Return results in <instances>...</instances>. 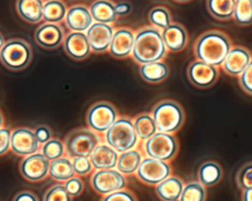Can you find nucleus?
Returning <instances> with one entry per match:
<instances>
[{
	"mask_svg": "<svg viewBox=\"0 0 252 201\" xmlns=\"http://www.w3.org/2000/svg\"><path fill=\"white\" fill-rule=\"evenodd\" d=\"M231 47V39L226 34L219 30H209L197 37L193 53L196 59L220 67Z\"/></svg>",
	"mask_w": 252,
	"mask_h": 201,
	"instance_id": "f257e3e1",
	"label": "nucleus"
},
{
	"mask_svg": "<svg viewBox=\"0 0 252 201\" xmlns=\"http://www.w3.org/2000/svg\"><path fill=\"white\" fill-rule=\"evenodd\" d=\"M166 54L167 49L159 30L152 26H145L135 33V42L131 57L136 63L143 65L161 61Z\"/></svg>",
	"mask_w": 252,
	"mask_h": 201,
	"instance_id": "f03ea898",
	"label": "nucleus"
},
{
	"mask_svg": "<svg viewBox=\"0 0 252 201\" xmlns=\"http://www.w3.org/2000/svg\"><path fill=\"white\" fill-rule=\"evenodd\" d=\"M151 114L158 132L176 133L185 122V111L174 100H161L152 108Z\"/></svg>",
	"mask_w": 252,
	"mask_h": 201,
	"instance_id": "7ed1b4c3",
	"label": "nucleus"
},
{
	"mask_svg": "<svg viewBox=\"0 0 252 201\" xmlns=\"http://www.w3.org/2000/svg\"><path fill=\"white\" fill-rule=\"evenodd\" d=\"M104 141L118 154L135 149L140 140L134 128L133 119L127 115L119 116L104 133Z\"/></svg>",
	"mask_w": 252,
	"mask_h": 201,
	"instance_id": "20e7f679",
	"label": "nucleus"
},
{
	"mask_svg": "<svg viewBox=\"0 0 252 201\" xmlns=\"http://www.w3.org/2000/svg\"><path fill=\"white\" fill-rule=\"evenodd\" d=\"M32 59L31 45L24 39L14 38L4 43L0 50V61L12 71H21L27 68Z\"/></svg>",
	"mask_w": 252,
	"mask_h": 201,
	"instance_id": "39448f33",
	"label": "nucleus"
},
{
	"mask_svg": "<svg viewBox=\"0 0 252 201\" xmlns=\"http://www.w3.org/2000/svg\"><path fill=\"white\" fill-rule=\"evenodd\" d=\"M179 143L174 134L157 132L143 142V152L146 157L170 162L178 154Z\"/></svg>",
	"mask_w": 252,
	"mask_h": 201,
	"instance_id": "423d86ee",
	"label": "nucleus"
},
{
	"mask_svg": "<svg viewBox=\"0 0 252 201\" xmlns=\"http://www.w3.org/2000/svg\"><path fill=\"white\" fill-rule=\"evenodd\" d=\"M100 143L97 133L87 128H78L71 131L65 140L67 155L71 158L90 157L94 149Z\"/></svg>",
	"mask_w": 252,
	"mask_h": 201,
	"instance_id": "0eeeda50",
	"label": "nucleus"
},
{
	"mask_svg": "<svg viewBox=\"0 0 252 201\" xmlns=\"http://www.w3.org/2000/svg\"><path fill=\"white\" fill-rule=\"evenodd\" d=\"M118 117L117 109L111 102L99 100L89 108L86 121L94 132L105 133Z\"/></svg>",
	"mask_w": 252,
	"mask_h": 201,
	"instance_id": "6e6552de",
	"label": "nucleus"
},
{
	"mask_svg": "<svg viewBox=\"0 0 252 201\" xmlns=\"http://www.w3.org/2000/svg\"><path fill=\"white\" fill-rule=\"evenodd\" d=\"M171 166L168 162L144 157L136 171L137 178L144 184L156 186L171 175Z\"/></svg>",
	"mask_w": 252,
	"mask_h": 201,
	"instance_id": "1a4fd4ad",
	"label": "nucleus"
},
{
	"mask_svg": "<svg viewBox=\"0 0 252 201\" xmlns=\"http://www.w3.org/2000/svg\"><path fill=\"white\" fill-rule=\"evenodd\" d=\"M90 182L92 188L102 196L122 190L127 185L125 175L116 168L95 170L92 174Z\"/></svg>",
	"mask_w": 252,
	"mask_h": 201,
	"instance_id": "9d476101",
	"label": "nucleus"
},
{
	"mask_svg": "<svg viewBox=\"0 0 252 201\" xmlns=\"http://www.w3.org/2000/svg\"><path fill=\"white\" fill-rule=\"evenodd\" d=\"M186 75L193 86L199 89H208L217 83L220 72L219 67L195 59L189 63Z\"/></svg>",
	"mask_w": 252,
	"mask_h": 201,
	"instance_id": "9b49d317",
	"label": "nucleus"
},
{
	"mask_svg": "<svg viewBox=\"0 0 252 201\" xmlns=\"http://www.w3.org/2000/svg\"><path fill=\"white\" fill-rule=\"evenodd\" d=\"M50 161L42 154H32L25 157L19 166L22 176L28 181L37 182L43 180L49 172Z\"/></svg>",
	"mask_w": 252,
	"mask_h": 201,
	"instance_id": "f8f14e48",
	"label": "nucleus"
},
{
	"mask_svg": "<svg viewBox=\"0 0 252 201\" xmlns=\"http://www.w3.org/2000/svg\"><path fill=\"white\" fill-rule=\"evenodd\" d=\"M11 149L21 157H27L35 154L39 149V142L37 141L34 131L20 127L11 132Z\"/></svg>",
	"mask_w": 252,
	"mask_h": 201,
	"instance_id": "ddd939ff",
	"label": "nucleus"
},
{
	"mask_svg": "<svg viewBox=\"0 0 252 201\" xmlns=\"http://www.w3.org/2000/svg\"><path fill=\"white\" fill-rule=\"evenodd\" d=\"M252 59V54L243 45H232L225 56L221 68L230 77H238L248 66Z\"/></svg>",
	"mask_w": 252,
	"mask_h": 201,
	"instance_id": "4468645a",
	"label": "nucleus"
},
{
	"mask_svg": "<svg viewBox=\"0 0 252 201\" xmlns=\"http://www.w3.org/2000/svg\"><path fill=\"white\" fill-rule=\"evenodd\" d=\"M114 29L109 24L94 22L87 31L91 49L94 53H103L109 49Z\"/></svg>",
	"mask_w": 252,
	"mask_h": 201,
	"instance_id": "2eb2a0df",
	"label": "nucleus"
},
{
	"mask_svg": "<svg viewBox=\"0 0 252 201\" xmlns=\"http://www.w3.org/2000/svg\"><path fill=\"white\" fill-rule=\"evenodd\" d=\"M135 42V33L126 27L114 30V34L109 45V53L117 58L124 59L131 56Z\"/></svg>",
	"mask_w": 252,
	"mask_h": 201,
	"instance_id": "dca6fc26",
	"label": "nucleus"
},
{
	"mask_svg": "<svg viewBox=\"0 0 252 201\" xmlns=\"http://www.w3.org/2000/svg\"><path fill=\"white\" fill-rule=\"evenodd\" d=\"M63 47L67 55L77 61L86 59L92 51L87 34L82 32L69 33L64 37Z\"/></svg>",
	"mask_w": 252,
	"mask_h": 201,
	"instance_id": "f3484780",
	"label": "nucleus"
},
{
	"mask_svg": "<svg viewBox=\"0 0 252 201\" xmlns=\"http://www.w3.org/2000/svg\"><path fill=\"white\" fill-rule=\"evenodd\" d=\"M161 37L167 51L172 53L182 51L188 43L187 30L178 22H172L168 27L162 30Z\"/></svg>",
	"mask_w": 252,
	"mask_h": 201,
	"instance_id": "a211bd4d",
	"label": "nucleus"
},
{
	"mask_svg": "<svg viewBox=\"0 0 252 201\" xmlns=\"http://www.w3.org/2000/svg\"><path fill=\"white\" fill-rule=\"evenodd\" d=\"M64 37L63 29L59 25L53 23L42 24L34 33L35 42L45 49H54L58 47L62 44Z\"/></svg>",
	"mask_w": 252,
	"mask_h": 201,
	"instance_id": "6ab92c4d",
	"label": "nucleus"
},
{
	"mask_svg": "<svg viewBox=\"0 0 252 201\" xmlns=\"http://www.w3.org/2000/svg\"><path fill=\"white\" fill-rule=\"evenodd\" d=\"M65 23L73 32L88 31L94 23L90 9L83 4L72 6L66 13Z\"/></svg>",
	"mask_w": 252,
	"mask_h": 201,
	"instance_id": "aec40b11",
	"label": "nucleus"
},
{
	"mask_svg": "<svg viewBox=\"0 0 252 201\" xmlns=\"http://www.w3.org/2000/svg\"><path fill=\"white\" fill-rule=\"evenodd\" d=\"M118 153L106 143H99L90 155V161L94 169L115 168Z\"/></svg>",
	"mask_w": 252,
	"mask_h": 201,
	"instance_id": "412c9836",
	"label": "nucleus"
},
{
	"mask_svg": "<svg viewBox=\"0 0 252 201\" xmlns=\"http://www.w3.org/2000/svg\"><path fill=\"white\" fill-rule=\"evenodd\" d=\"M184 185L185 184L180 177L170 175L156 185L155 191L161 201H172L180 198Z\"/></svg>",
	"mask_w": 252,
	"mask_h": 201,
	"instance_id": "4be33fe9",
	"label": "nucleus"
},
{
	"mask_svg": "<svg viewBox=\"0 0 252 201\" xmlns=\"http://www.w3.org/2000/svg\"><path fill=\"white\" fill-rule=\"evenodd\" d=\"M222 176V168L215 161H206L202 163L197 171L198 181L205 187L217 185L221 180Z\"/></svg>",
	"mask_w": 252,
	"mask_h": 201,
	"instance_id": "5701e85b",
	"label": "nucleus"
},
{
	"mask_svg": "<svg viewBox=\"0 0 252 201\" xmlns=\"http://www.w3.org/2000/svg\"><path fill=\"white\" fill-rule=\"evenodd\" d=\"M169 67L164 61H156L140 66L139 73L144 81L150 84H158L169 76Z\"/></svg>",
	"mask_w": 252,
	"mask_h": 201,
	"instance_id": "b1692460",
	"label": "nucleus"
},
{
	"mask_svg": "<svg viewBox=\"0 0 252 201\" xmlns=\"http://www.w3.org/2000/svg\"><path fill=\"white\" fill-rule=\"evenodd\" d=\"M16 9L19 16L28 23L36 24L42 20V0H17Z\"/></svg>",
	"mask_w": 252,
	"mask_h": 201,
	"instance_id": "393cba45",
	"label": "nucleus"
},
{
	"mask_svg": "<svg viewBox=\"0 0 252 201\" xmlns=\"http://www.w3.org/2000/svg\"><path fill=\"white\" fill-rule=\"evenodd\" d=\"M93 20L102 24H112L117 19L115 4L110 0H95L89 8Z\"/></svg>",
	"mask_w": 252,
	"mask_h": 201,
	"instance_id": "a878e982",
	"label": "nucleus"
},
{
	"mask_svg": "<svg viewBox=\"0 0 252 201\" xmlns=\"http://www.w3.org/2000/svg\"><path fill=\"white\" fill-rule=\"evenodd\" d=\"M143 159L144 154L136 148L120 153L115 168L124 175L134 174L138 170Z\"/></svg>",
	"mask_w": 252,
	"mask_h": 201,
	"instance_id": "bb28decb",
	"label": "nucleus"
},
{
	"mask_svg": "<svg viewBox=\"0 0 252 201\" xmlns=\"http://www.w3.org/2000/svg\"><path fill=\"white\" fill-rule=\"evenodd\" d=\"M206 6L213 18L224 22L233 18L235 0H206Z\"/></svg>",
	"mask_w": 252,
	"mask_h": 201,
	"instance_id": "cd10ccee",
	"label": "nucleus"
},
{
	"mask_svg": "<svg viewBox=\"0 0 252 201\" xmlns=\"http://www.w3.org/2000/svg\"><path fill=\"white\" fill-rule=\"evenodd\" d=\"M134 128L140 141H146L158 132L156 122L151 113L143 112L133 119Z\"/></svg>",
	"mask_w": 252,
	"mask_h": 201,
	"instance_id": "c85d7f7f",
	"label": "nucleus"
},
{
	"mask_svg": "<svg viewBox=\"0 0 252 201\" xmlns=\"http://www.w3.org/2000/svg\"><path fill=\"white\" fill-rule=\"evenodd\" d=\"M48 174L57 181L65 182L75 175L72 162L68 158L64 157L51 161Z\"/></svg>",
	"mask_w": 252,
	"mask_h": 201,
	"instance_id": "c756f323",
	"label": "nucleus"
},
{
	"mask_svg": "<svg viewBox=\"0 0 252 201\" xmlns=\"http://www.w3.org/2000/svg\"><path fill=\"white\" fill-rule=\"evenodd\" d=\"M66 5L61 0H47L43 3L42 19L46 23H59L65 19Z\"/></svg>",
	"mask_w": 252,
	"mask_h": 201,
	"instance_id": "7c9ffc66",
	"label": "nucleus"
},
{
	"mask_svg": "<svg viewBox=\"0 0 252 201\" xmlns=\"http://www.w3.org/2000/svg\"><path fill=\"white\" fill-rule=\"evenodd\" d=\"M148 19L152 27L159 30L160 32L168 27L171 23V14L169 10L164 6H155L148 14Z\"/></svg>",
	"mask_w": 252,
	"mask_h": 201,
	"instance_id": "2f4dec72",
	"label": "nucleus"
},
{
	"mask_svg": "<svg viewBox=\"0 0 252 201\" xmlns=\"http://www.w3.org/2000/svg\"><path fill=\"white\" fill-rule=\"evenodd\" d=\"M233 19L241 27L252 25V0H235Z\"/></svg>",
	"mask_w": 252,
	"mask_h": 201,
	"instance_id": "473e14b6",
	"label": "nucleus"
},
{
	"mask_svg": "<svg viewBox=\"0 0 252 201\" xmlns=\"http://www.w3.org/2000/svg\"><path fill=\"white\" fill-rule=\"evenodd\" d=\"M179 199L180 201H206V187L199 181H190L184 185Z\"/></svg>",
	"mask_w": 252,
	"mask_h": 201,
	"instance_id": "72a5a7b5",
	"label": "nucleus"
},
{
	"mask_svg": "<svg viewBox=\"0 0 252 201\" xmlns=\"http://www.w3.org/2000/svg\"><path fill=\"white\" fill-rule=\"evenodd\" d=\"M64 153L65 147L59 139H49L41 148V154L50 162L63 157Z\"/></svg>",
	"mask_w": 252,
	"mask_h": 201,
	"instance_id": "f704fd0d",
	"label": "nucleus"
},
{
	"mask_svg": "<svg viewBox=\"0 0 252 201\" xmlns=\"http://www.w3.org/2000/svg\"><path fill=\"white\" fill-rule=\"evenodd\" d=\"M235 181L237 187L241 190L252 188V161L240 167L237 170Z\"/></svg>",
	"mask_w": 252,
	"mask_h": 201,
	"instance_id": "c9c22d12",
	"label": "nucleus"
},
{
	"mask_svg": "<svg viewBox=\"0 0 252 201\" xmlns=\"http://www.w3.org/2000/svg\"><path fill=\"white\" fill-rule=\"evenodd\" d=\"M42 201H72V197L66 191L64 184H54L45 191Z\"/></svg>",
	"mask_w": 252,
	"mask_h": 201,
	"instance_id": "e433bc0d",
	"label": "nucleus"
},
{
	"mask_svg": "<svg viewBox=\"0 0 252 201\" xmlns=\"http://www.w3.org/2000/svg\"><path fill=\"white\" fill-rule=\"evenodd\" d=\"M73 168L75 171V174L79 176H84L93 171V165L90 161V158L88 157H77L73 158L72 161Z\"/></svg>",
	"mask_w": 252,
	"mask_h": 201,
	"instance_id": "4c0bfd02",
	"label": "nucleus"
},
{
	"mask_svg": "<svg viewBox=\"0 0 252 201\" xmlns=\"http://www.w3.org/2000/svg\"><path fill=\"white\" fill-rule=\"evenodd\" d=\"M238 83L246 94L252 96V59L246 69L238 76Z\"/></svg>",
	"mask_w": 252,
	"mask_h": 201,
	"instance_id": "58836bf2",
	"label": "nucleus"
},
{
	"mask_svg": "<svg viewBox=\"0 0 252 201\" xmlns=\"http://www.w3.org/2000/svg\"><path fill=\"white\" fill-rule=\"evenodd\" d=\"M64 187L71 197H77L82 194V192L84 191L85 185L83 180L80 177L74 175L73 177L65 181Z\"/></svg>",
	"mask_w": 252,
	"mask_h": 201,
	"instance_id": "ea45409f",
	"label": "nucleus"
},
{
	"mask_svg": "<svg viewBox=\"0 0 252 201\" xmlns=\"http://www.w3.org/2000/svg\"><path fill=\"white\" fill-rule=\"evenodd\" d=\"M100 201H138V199L132 191L124 188L102 196Z\"/></svg>",
	"mask_w": 252,
	"mask_h": 201,
	"instance_id": "a19ab883",
	"label": "nucleus"
},
{
	"mask_svg": "<svg viewBox=\"0 0 252 201\" xmlns=\"http://www.w3.org/2000/svg\"><path fill=\"white\" fill-rule=\"evenodd\" d=\"M11 149V131L0 128V156L5 155Z\"/></svg>",
	"mask_w": 252,
	"mask_h": 201,
	"instance_id": "79ce46f5",
	"label": "nucleus"
},
{
	"mask_svg": "<svg viewBox=\"0 0 252 201\" xmlns=\"http://www.w3.org/2000/svg\"><path fill=\"white\" fill-rule=\"evenodd\" d=\"M34 135H35L37 141L42 144H44L49 139H51V131L45 125H40L38 127H36V129L34 131Z\"/></svg>",
	"mask_w": 252,
	"mask_h": 201,
	"instance_id": "37998d69",
	"label": "nucleus"
},
{
	"mask_svg": "<svg viewBox=\"0 0 252 201\" xmlns=\"http://www.w3.org/2000/svg\"><path fill=\"white\" fill-rule=\"evenodd\" d=\"M12 201H38V198L32 191L22 190L13 197Z\"/></svg>",
	"mask_w": 252,
	"mask_h": 201,
	"instance_id": "c03bdc74",
	"label": "nucleus"
},
{
	"mask_svg": "<svg viewBox=\"0 0 252 201\" xmlns=\"http://www.w3.org/2000/svg\"><path fill=\"white\" fill-rule=\"evenodd\" d=\"M131 4L128 2H120L115 4V11L117 16H126L131 11Z\"/></svg>",
	"mask_w": 252,
	"mask_h": 201,
	"instance_id": "a18cd8bd",
	"label": "nucleus"
},
{
	"mask_svg": "<svg viewBox=\"0 0 252 201\" xmlns=\"http://www.w3.org/2000/svg\"><path fill=\"white\" fill-rule=\"evenodd\" d=\"M241 201H252V188L242 190Z\"/></svg>",
	"mask_w": 252,
	"mask_h": 201,
	"instance_id": "49530a36",
	"label": "nucleus"
},
{
	"mask_svg": "<svg viewBox=\"0 0 252 201\" xmlns=\"http://www.w3.org/2000/svg\"><path fill=\"white\" fill-rule=\"evenodd\" d=\"M4 43H5V41H4V37H3V35L0 34V50H1V48L3 47Z\"/></svg>",
	"mask_w": 252,
	"mask_h": 201,
	"instance_id": "de8ad7c7",
	"label": "nucleus"
},
{
	"mask_svg": "<svg viewBox=\"0 0 252 201\" xmlns=\"http://www.w3.org/2000/svg\"><path fill=\"white\" fill-rule=\"evenodd\" d=\"M2 125H3V116H2V113L0 111V128H1Z\"/></svg>",
	"mask_w": 252,
	"mask_h": 201,
	"instance_id": "09e8293b",
	"label": "nucleus"
},
{
	"mask_svg": "<svg viewBox=\"0 0 252 201\" xmlns=\"http://www.w3.org/2000/svg\"><path fill=\"white\" fill-rule=\"evenodd\" d=\"M174 1H177L179 3H186V2H189V1H192V0H174Z\"/></svg>",
	"mask_w": 252,
	"mask_h": 201,
	"instance_id": "8fccbe9b",
	"label": "nucleus"
},
{
	"mask_svg": "<svg viewBox=\"0 0 252 201\" xmlns=\"http://www.w3.org/2000/svg\"><path fill=\"white\" fill-rule=\"evenodd\" d=\"M172 201H180V199H175V200H172Z\"/></svg>",
	"mask_w": 252,
	"mask_h": 201,
	"instance_id": "3c124183",
	"label": "nucleus"
}]
</instances>
